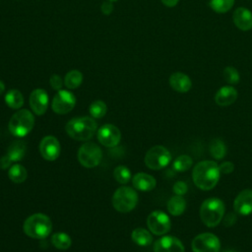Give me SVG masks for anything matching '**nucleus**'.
<instances>
[{"instance_id": "nucleus-35", "label": "nucleus", "mask_w": 252, "mask_h": 252, "mask_svg": "<svg viewBox=\"0 0 252 252\" xmlns=\"http://www.w3.org/2000/svg\"><path fill=\"white\" fill-rule=\"evenodd\" d=\"M49 83H50V86L52 87V89H54L56 91H59V90H61V88H62V86L64 84V81L62 80V78L59 75L53 74L50 77Z\"/></svg>"}, {"instance_id": "nucleus-29", "label": "nucleus", "mask_w": 252, "mask_h": 252, "mask_svg": "<svg viewBox=\"0 0 252 252\" xmlns=\"http://www.w3.org/2000/svg\"><path fill=\"white\" fill-rule=\"evenodd\" d=\"M192 164H193V159L190 156L180 155L174 159V161L172 163V167L175 171L184 172V171H187L188 169H190Z\"/></svg>"}, {"instance_id": "nucleus-2", "label": "nucleus", "mask_w": 252, "mask_h": 252, "mask_svg": "<svg viewBox=\"0 0 252 252\" xmlns=\"http://www.w3.org/2000/svg\"><path fill=\"white\" fill-rule=\"evenodd\" d=\"M225 207L222 200L212 197L206 199L200 207V218L208 227L217 226L224 216Z\"/></svg>"}, {"instance_id": "nucleus-20", "label": "nucleus", "mask_w": 252, "mask_h": 252, "mask_svg": "<svg viewBox=\"0 0 252 252\" xmlns=\"http://www.w3.org/2000/svg\"><path fill=\"white\" fill-rule=\"evenodd\" d=\"M132 182L134 187L141 191H151L156 187L157 184L156 179L152 175L145 172H139L135 174Z\"/></svg>"}, {"instance_id": "nucleus-27", "label": "nucleus", "mask_w": 252, "mask_h": 252, "mask_svg": "<svg viewBox=\"0 0 252 252\" xmlns=\"http://www.w3.org/2000/svg\"><path fill=\"white\" fill-rule=\"evenodd\" d=\"M10 180H12L15 183H22L27 179L28 172L26 168L22 164H14L10 167L8 172Z\"/></svg>"}, {"instance_id": "nucleus-4", "label": "nucleus", "mask_w": 252, "mask_h": 252, "mask_svg": "<svg viewBox=\"0 0 252 252\" xmlns=\"http://www.w3.org/2000/svg\"><path fill=\"white\" fill-rule=\"evenodd\" d=\"M24 232L36 239H43L47 237L52 229V222L50 219L44 214H33L30 216L24 222Z\"/></svg>"}, {"instance_id": "nucleus-3", "label": "nucleus", "mask_w": 252, "mask_h": 252, "mask_svg": "<svg viewBox=\"0 0 252 252\" xmlns=\"http://www.w3.org/2000/svg\"><path fill=\"white\" fill-rule=\"evenodd\" d=\"M96 122L91 117H76L65 126L67 134L75 140L87 141L93 138L96 131Z\"/></svg>"}, {"instance_id": "nucleus-8", "label": "nucleus", "mask_w": 252, "mask_h": 252, "mask_svg": "<svg viewBox=\"0 0 252 252\" xmlns=\"http://www.w3.org/2000/svg\"><path fill=\"white\" fill-rule=\"evenodd\" d=\"M101 158V149L94 143H86L78 151V159L87 168L95 167L99 164Z\"/></svg>"}, {"instance_id": "nucleus-43", "label": "nucleus", "mask_w": 252, "mask_h": 252, "mask_svg": "<svg viewBox=\"0 0 252 252\" xmlns=\"http://www.w3.org/2000/svg\"><path fill=\"white\" fill-rule=\"evenodd\" d=\"M108 1H111V2H114V1H117V0H108Z\"/></svg>"}, {"instance_id": "nucleus-39", "label": "nucleus", "mask_w": 252, "mask_h": 252, "mask_svg": "<svg viewBox=\"0 0 252 252\" xmlns=\"http://www.w3.org/2000/svg\"><path fill=\"white\" fill-rule=\"evenodd\" d=\"M11 162H12V160H11V158H9L8 155L1 157V158H0V168H1V169H6V168H8V167L10 166Z\"/></svg>"}, {"instance_id": "nucleus-13", "label": "nucleus", "mask_w": 252, "mask_h": 252, "mask_svg": "<svg viewBox=\"0 0 252 252\" xmlns=\"http://www.w3.org/2000/svg\"><path fill=\"white\" fill-rule=\"evenodd\" d=\"M39 152L44 159L55 160L60 155V143L54 136H45L40 141Z\"/></svg>"}, {"instance_id": "nucleus-16", "label": "nucleus", "mask_w": 252, "mask_h": 252, "mask_svg": "<svg viewBox=\"0 0 252 252\" xmlns=\"http://www.w3.org/2000/svg\"><path fill=\"white\" fill-rule=\"evenodd\" d=\"M30 105L33 113L42 115L48 106V94L43 89H35L30 95Z\"/></svg>"}, {"instance_id": "nucleus-23", "label": "nucleus", "mask_w": 252, "mask_h": 252, "mask_svg": "<svg viewBox=\"0 0 252 252\" xmlns=\"http://www.w3.org/2000/svg\"><path fill=\"white\" fill-rule=\"evenodd\" d=\"M209 152L215 159L220 160L225 157L227 149L222 140L216 138L211 141V143L209 145Z\"/></svg>"}, {"instance_id": "nucleus-19", "label": "nucleus", "mask_w": 252, "mask_h": 252, "mask_svg": "<svg viewBox=\"0 0 252 252\" xmlns=\"http://www.w3.org/2000/svg\"><path fill=\"white\" fill-rule=\"evenodd\" d=\"M169 85L174 91L178 93H187L192 87V82L189 76L186 74L175 72L169 77Z\"/></svg>"}, {"instance_id": "nucleus-12", "label": "nucleus", "mask_w": 252, "mask_h": 252, "mask_svg": "<svg viewBox=\"0 0 252 252\" xmlns=\"http://www.w3.org/2000/svg\"><path fill=\"white\" fill-rule=\"evenodd\" d=\"M96 137L102 146L112 148L119 144L121 139V132L116 126L112 124H105L98 129Z\"/></svg>"}, {"instance_id": "nucleus-34", "label": "nucleus", "mask_w": 252, "mask_h": 252, "mask_svg": "<svg viewBox=\"0 0 252 252\" xmlns=\"http://www.w3.org/2000/svg\"><path fill=\"white\" fill-rule=\"evenodd\" d=\"M172 190L173 192L175 193V195H180V196H183L187 193L188 191V186H187V183L184 182V181H177L174 183L173 187H172Z\"/></svg>"}, {"instance_id": "nucleus-25", "label": "nucleus", "mask_w": 252, "mask_h": 252, "mask_svg": "<svg viewBox=\"0 0 252 252\" xmlns=\"http://www.w3.org/2000/svg\"><path fill=\"white\" fill-rule=\"evenodd\" d=\"M6 104L13 109H19L24 104V96L18 90H10L5 94Z\"/></svg>"}, {"instance_id": "nucleus-36", "label": "nucleus", "mask_w": 252, "mask_h": 252, "mask_svg": "<svg viewBox=\"0 0 252 252\" xmlns=\"http://www.w3.org/2000/svg\"><path fill=\"white\" fill-rule=\"evenodd\" d=\"M220 171L222 174H228L231 173L234 170V164L231 161H222L220 165H219Z\"/></svg>"}, {"instance_id": "nucleus-17", "label": "nucleus", "mask_w": 252, "mask_h": 252, "mask_svg": "<svg viewBox=\"0 0 252 252\" xmlns=\"http://www.w3.org/2000/svg\"><path fill=\"white\" fill-rule=\"evenodd\" d=\"M233 23L241 31L252 29V13L244 7H238L233 12Z\"/></svg>"}, {"instance_id": "nucleus-24", "label": "nucleus", "mask_w": 252, "mask_h": 252, "mask_svg": "<svg viewBox=\"0 0 252 252\" xmlns=\"http://www.w3.org/2000/svg\"><path fill=\"white\" fill-rule=\"evenodd\" d=\"M132 240L140 246H148L153 242L152 234L145 228L138 227L132 231Z\"/></svg>"}, {"instance_id": "nucleus-38", "label": "nucleus", "mask_w": 252, "mask_h": 252, "mask_svg": "<svg viewBox=\"0 0 252 252\" xmlns=\"http://www.w3.org/2000/svg\"><path fill=\"white\" fill-rule=\"evenodd\" d=\"M100 10L102 12V14L104 15H110L113 11V5H112V2L111 1H108V0H105L101 6H100Z\"/></svg>"}, {"instance_id": "nucleus-15", "label": "nucleus", "mask_w": 252, "mask_h": 252, "mask_svg": "<svg viewBox=\"0 0 252 252\" xmlns=\"http://www.w3.org/2000/svg\"><path fill=\"white\" fill-rule=\"evenodd\" d=\"M233 209L240 216L252 214V189L240 191L233 201Z\"/></svg>"}, {"instance_id": "nucleus-7", "label": "nucleus", "mask_w": 252, "mask_h": 252, "mask_svg": "<svg viewBox=\"0 0 252 252\" xmlns=\"http://www.w3.org/2000/svg\"><path fill=\"white\" fill-rule=\"evenodd\" d=\"M171 161L170 152L163 146H154L152 147L145 156L146 165L153 169L158 170L168 165Z\"/></svg>"}, {"instance_id": "nucleus-11", "label": "nucleus", "mask_w": 252, "mask_h": 252, "mask_svg": "<svg viewBox=\"0 0 252 252\" xmlns=\"http://www.w3.org/2000/svg\"><path fill=\"white\" fill-rule=\"evenodd\" d=\"M75 104L76 97L73 93L67 90H59L52 99L51 107L57 114H66L74 108Z\"/></svg>"}, {"instance_id": "nucleus-5", "label": "nucleus", "mask_w": 252, "mask_h": 252, "mask_svg": "<svg viewBox=\"0 0 252 252\" xmlns=\"http://www.w3.org/2000/svg\"><path fill=\"white\" fill-rule=\"evenodd\" d=\"M34 125V117L28 109H20L13 114L9 121V130L15 137H25Z\"/></svg>"}, {"instance_id": "nucleus-28", "label": "nucleus", "mask_w": 252, "mask_h": 252, "mask_svg": "<svg viewBox=\"0 0 252 252\" xmlns=\"http://www.w3.org/2000/svg\"><path fill=\"white\" fill-rule=\"evenodd\" d=\"M71 238L64 232H56L51 236V243L60 250H66L71 246Z\"/></svg>"}, {"instance_id": "nucleus-22", "label": "nucleus", "mask_w": 252, "mask_h": 252, "mask_svg": "<svg viewBox=\"0 0 252 252\" xmlns=\"http://www.w3.org/2000/svg\"><path fill=\"white\" fill-rule=\"evenodd\" d=\"M26 153V143L22 140H16L8 148L7 155L12 161H18L23 158Z\"/></svg>"}, {"instance_id": "nucleus-41", "label": "nucleus", "mask_w": 252, "mask_h": 252, "mask_svg": "<svg viewBox=\"0 0 252 252\" xmlns=\"http://www.w3.org/2000/svg\"><path fill=\"white\" fill-rule=\"evenodd\" d=\"M4 90H5V85H4V83L0 80V94H3Z\"/></svg>"}, {"instance_id": "nucleus-18", "label": "nucleus", "mask_w": 252, "mask_h": 252, "mask_svg": "<svg viewBox=\"0 0 252 252\" xmlns=\"http://www.w3.org/2000/svg\"><path fill=\"white\" fill-rule=\"evenodd\" d=\"M237 91L231 86L221 87L215 95V101L220 106H227L232 104L237 98Z\"/></svg>"}, {"instance_id": "nucleus-21", "label": "nucleus", "mask_w": 252, "mask_h": 252, "mask_svg": "<svg viewBox=\"0 0 252 252\" xmlns=\"http://www.w3.org/2000/svg\"><path fill=\"white\" fill-rule=\"evenodd\" d=\"M186 200L183 196L174 195L167 202V211L171 216L178 217L182 215L186 209Z\"/></svg>"}, {"instance_id": "nucleus-14", "label": "nucleus", "mask_w": 252, "mask_h": 252, "mask_svg": "<svg viewBox=\"0 0 252 252\" xmlns=\"http://www.w3.org/2000/svg\"><path fill=\"white\" fill-rule=\"evenodd\" d=\"M154 252H185V248L177 237L165 235L155 242Z\"/></svg>"}, {"instance_id": "nucleus-9", "label": "nucleus", "mask_w": 252, "mask_h": 252, "mask_svg": "<svg viewBox=\"0 0 252 252\" xmlns=\"http://www.w3.org/2000/svg\"><path fill=\"white\" fill-rule=\"evenodd\" d=\"M193 252H220V241L211 232H203L195 236L191 243Z\"/></svg>"}, {"instance_id": "nucleus-33", "label": "nucleus", "mask_w": 252, "mask_h": 252, "mask_svg": "<svg viewBox=\"0 0 252 252\" xmlns=\"http://www.w3.org/2000/svg\"><path fill=\"white\" fill-rule=\"evenodd\" d=\"M222 75H223L224 80H225L228 84H230V85L238 84V82H239V80H240V75H239L238 71H237L234 67H231V66L225 67V68L223 69Z\"/></svg>"}, {"instance_id": "nucleus-42", "label": "nucleus", "mask_w": 252, "mask_h": 252, "mask_svg": "<svg viewBox=\"0 0 252 252\" xmlns=\"http://www.w3.org/2000/svg\"><path fill=\"white\" fill-rule=\"evenodd\" d=\"M223 252H236L235 250H232V249H229V250H225V251H223Z\"/></svg>"}, {"instance_id": "nucleus-31", "label": "nucleus", "mask_w": 252, "mask_h": 252, "mask_svg": "<svg viewBox=\"0 0 252 252\" xmlns=\"http://www.w3.org/2000/svg\"><path fill=\"white\" fill-rule=\"evenodd\" d=\"M234 4V0H210V7L217 13L229 11Z\"/></svg>"}, {"instance_id": "nucleus-40", "label": "nucleus", "mask_w": 252, "mask_h": 252, "mask_svg": "<svg viewBox=\"0 0 252 252\" xmlns=\"http://www.w3.org/2000/svg\"><path fill=\"white\" fill-rule=\"evenodd\" d=\"M179 0H161L162 4L165 5L166 7H174Z\"/></svg>"}, {"instance_id": "nucleus-32", "label": "nucleus", "mask_w": 252, "mask_h": 252, "mask_svg": "<svg viewBox=\"0 0 252 252\" xmlns=\"http://www.w3.org/2000/svg\"><path fill=\"white\" fill-rule=\"evenodd\" d=\"M113 176L117 182L121 184H126L131 179V171L128 167L124 165H119L114 169Z\"/></svg>"}, {"instance_id": "nucleus-1", "label": "nucleus", "mask_w": 252, "mask_h": 252, "mask_svg": "<svg viewBox=\"0 0 252 252\" xmlns=\"http://www.w3.org/2000/svg\"><path fill=\"white\" fill-rule=\"evenodd\" d=\"M220 171L219 164L213 160L199 161L192 170L194 184L201 190H211L219 182Z\"/></svg>"}, {"instance_id": "nucleus-10", "label": "nucleus", "mask_w": 252, "mask_h": 252, "mask_svg": "<svg viewBox=\"0 0 252 252\" xmlns=\"http://www.w3.org/2000/svg\"><path fill=\"white\" fill-rule=\"evenodd\" d=\"M147 225L154 234L163 235L170 230L171 221L169 217L162 211H154L148 216Z\"/></svg>"}, {"instance_id": "nucleus-30", "label": "nucleus", "mask_w": 252, "mask_h": 252, "mask_svg": "<svg viewBox=\"0 0 252 252\" xmlns=\"http://www.w3.org/2000/svg\"><path fill=\"white\" fill-rule=\"evenodd\" d=\"M107 110L106 104L102 100H94L91 103L89 111L92 117L94 118H101L105 115Z\"/></svg>"}, {"instance_id": "nucleus-6", "label": "nucleus", "mask_w": 252, "mask_h": 252, "mask_svg": "<svg viewBox=\"0 0 252 252\" xmlns=\"http://www.w3.org/2000/svg\"><path fill=\"white\" fill-rule=\"evenodd\" d=\"M138 203L137 192L128 186L118 188L112 196V206L120 213L131 212Z\"/></svg>"}, {"instance_id": "nucleus-37", "label": "nucleus", "mask_w": 252, "mask_h": 252, "mask_svg": "<svg viewBox=\"0 0 252 252\" xmlns=\"http://www.w3.org/2000/svg\"><path fill=\"white\" fill-rule=\"evenodd\" d=\"M237 220V216L235 213H228L225 216H223L222 218V222L224 224V226H232L235 221Z\"/></svg>"}, {"instance_id": "nucleus-26", "label": "nucleus", "mask_w": 252, "mask_h": 252, "mask_svg": "<svg viewBox=\"0 0 252 252\" xmlns=\"http://www.w3.org/2000/svg\"><path fill=\"white\" fill-rule=\"evenodd\" d=\"M83 82V74L79 70H71L64 77V85L70 89H77Z\"/></svg>"}]
</instances>
